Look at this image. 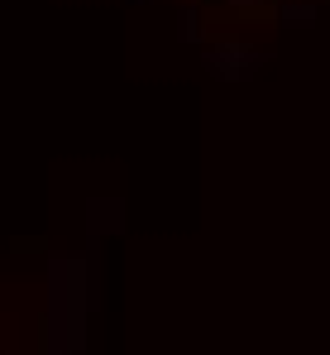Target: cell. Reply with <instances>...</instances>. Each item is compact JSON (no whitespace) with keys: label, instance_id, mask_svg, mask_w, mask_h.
I'll return each mask as SVG.
<instances>
[{"label":"cell","instance_id":"cell-1","mask_svg":"<svg viewBox=\"0 0 330 355\" xmlns=\"http://www.w3.org/2000/svg\"><path fill=\"white\" fill-rule=\"evenodd\" d=\"M254 62H259V58H254L249 49H235V44H225V49H216V53H211V67H216V72H225V77H244Z\"/></svg>","mask_w":330,"mask_h":355},{"label":"cell","instance_id":"cell-2","mask_svg":"<svg viewBox=\"0 0 330 355\" xmlns=\"http://www.w3.org/2000/svg\"><path fill=\"white\" fill-rule=\"evenodd\" d=\"M282 19H287V24H311V19H316V10H311V5H287V10H282Z\"/></svg>","mask_w":330,"mask_h":355},{"label":"cell","instance_id":"cell-3","mask_svg":"<svg viewBox=\"0 0 330 355\" xmlns=\"http://www.w3.org/2000/svg\"><path fill=\"white\" fill-rule=\"evenodd\" d=\"M235 5H249V0H235Z\"/></svg>","mask_w":330,"mask_h":355}]
</instances>
